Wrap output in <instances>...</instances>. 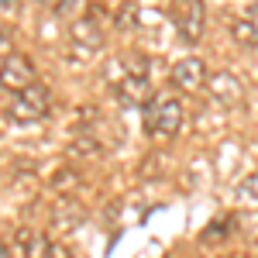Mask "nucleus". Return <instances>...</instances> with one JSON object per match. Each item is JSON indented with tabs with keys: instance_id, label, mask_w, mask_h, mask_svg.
<instances>
[{
	"instance_id": "nucleus-4",
	"label": "nucleus",
	"mask_w": 258,
	"mask_h": 258,
	"mask_svg": "<svg viewBox=\"0 0 258 258\" xmlns=\"http://www.w3.org/2000/svg\"><path fill=\"white\" fill-rule=\"evenodd\" d=\"M169 14H172V24H176L179 38L182 41H200L203 38V28H207V11H203V4L200 0H182V4H172L169 7Z\"/></svg>"
},
{
	"instance_id": "nucleus-1",
	"label": "nucleus",
	"mask_w": 258,
	"mask_h": 258,
	"mask_svg": "<svg viewBox=\"0 0 258 258\" xmlns=\"http://www.w3.org/2000/svg\"><path fill=\"white\" fill-rule=\"evenodd\" d=\"M114 69L120 73L117 80L110 83L114 97L124 107H141L148 100V93H152V66H148V59L141 52H127V55H120L114 62Z\"/></svg>"
},
{
	"instance_id": "nucleus-5",
	"label": "nucleus",
	"mask_w": 258,
	"mask_h": 258,
	"mask_svg": "<svg viewBox=\"0 0 258 258\" xmlns=\"http://www.w3.org/2000/svg\"><path fill=\"white\" fill-rule=\"evenodd\" d=\"M0 76H4V86L11 90V93H21V90H28V86H35V62L28 59V55H21V52H7L4 55V69H0Z\"/></svg>"
},
{
	"instance_id": "nucleus-7",
	"label": "nucleus",
	"mask_w": 258,
	"mask_h": 258,
	"mask_svg": "<svg viewBox=\"0 0 258 258\" xmlns=\"http://www.w3.org/2000/svg\"><path fill=\"white\" fill-rule=\"evenodd\" d=\"M172 83L182 86V90H203V83H210L203 59H193V55L189 59H179L172 66Z\"/></svg>"
},
{
	"instance_id": "nucleus-3",
	"label": "nucleus",
	"mask_w": 258,
	"mask_h": 258,
	"mask_svg": "<svg viewBox=\"0 0 258 258\" xmlns=\"http://www.w3.org/2000/svg\"><path fill=\"white\" fill-rule=\"evenodd\" d=\"M48 107H52V93L45 83H35L28 90L14 93V100L7 103V117L18 120V124H31V120L48 117Z\"/></svg>"
},
{
	"instance_id": "nucleus-13",
	"label": "nucleus",
	"mask_w": 258,
	"mask_h": 258,
	"mask_svg": "<svg viewBox=\"0 0 258 258\" xmlns=\"http://www.w3.org/2000/svg\"><path fill=\"white\" fill-rule=\"evenodd\" d=\"M238 197L248 200V203H258V172H251L248 179H241V182H238Z\"/></svg>"
},
{
	"instance_id": "nucleus-12",
	"label": "nucleus",
	"mask_w": 258,
	"mask_h": 258,
	"mask_svg": "<svg viewBox=\"0 0 258 258\" xmlns=\"http://www.w3.org/2000/svg\"><path fill=\"white\" fill-rule=\"evenodd\" d=\"M114 24H117L120 31H135V28H138V7H135V4L117 7V11H114Z\"/></svg>"
},
{
	"instance_id": "nucleus-2",
	"label": "nucleus",
	"mask_w": 258,
	"mask_h": 258,
	"mask_svg": "<svg viewBox=\"0 0 258 258\" xmlns=\"http://www.w3.org/2000/svg\"><path fill=\"white\" fill-rule=\"evenodd\" d=\"M182 120H186V110L169 93H159V97L145 107V131L155 135V138H172V135H179Z\"/></svg>"
},
{
	"instance_id": "nucleus-9",
	"label": "nucleus",
	"mask_w": 258,
	"mask_h": 258,
	"mask_svg": "<svg viewBox=\"0 0 258 258\" xmlns=\"http://www.w3.org/2000/svg\"><path fill=\"white\" fill-rule=\"evenodd\" d=\"M231 38L238 45H248V48H258V4L244 7L234 24H231Z\"/></svg>"
},
{
	"instance_id": "nucleus-8",
	"label": "nucleus",
	"mask_w": 258,
	"mask_h": 258,
	"mask_svg": "<svg viewBox=\"0 0 258 258\" xmlns=\"http://www.w3.org/2000/svg\"><path fill=\"white\" fill-rule=\"evenodd\" d=\"M207 93L217 100V103H224V107H234L244 90H241V80L234 73H214L210 83H207Z\"/></svg>"
},
{
	"instance_id": "nucleus-10",
	"label": "nucleus",
	"mask_w": 258,
	"mask_h": 258,
	"mask_svg": "<svg viewBox=\"0 0 258 258\" xmlns=\"http://www.w3.org/2000/svg\"><path fill=\"white\" fill-rule=\"evenodd\" d=\"M73 41H76L80 48H86V52H97L100 45H103L97 18H80L76 21V24H73Z\"/></svg>"
},
{
	"instance_id": "nucleus-11",
	"label": "nucleus",
	"mask_w": 258,
	"mask_h": 258,
	"mask_svg": "<svg viewBox=\"0 0 258 258\" xmlns=\"http://www.w3.org/2000/svg\"><path fill=\"white\" fill-rule=\"evenodd\" d=\"M83 217H86V210H83L76 200H69V197H62L59 203H55V210H52V220H55V227H62V231L80 227Z\"/></svg>"
},
{
	"instance_id": "nucleus-6",
	"label": "nucleus",
	"mask_w": 258,
	"mask_h": 258,
	"mask_svg": "<svg viewBox=\"0 0 258 258\" xmlns=\"http://www.w3.org/2000/svg\"><path fill=\"white\" fill-rule=\"evenodd\" d=\"M18 244L28 251V258H69V248L59 241L45 238V234H31V231H18Z\"/></svg>"
}]
</instances>
